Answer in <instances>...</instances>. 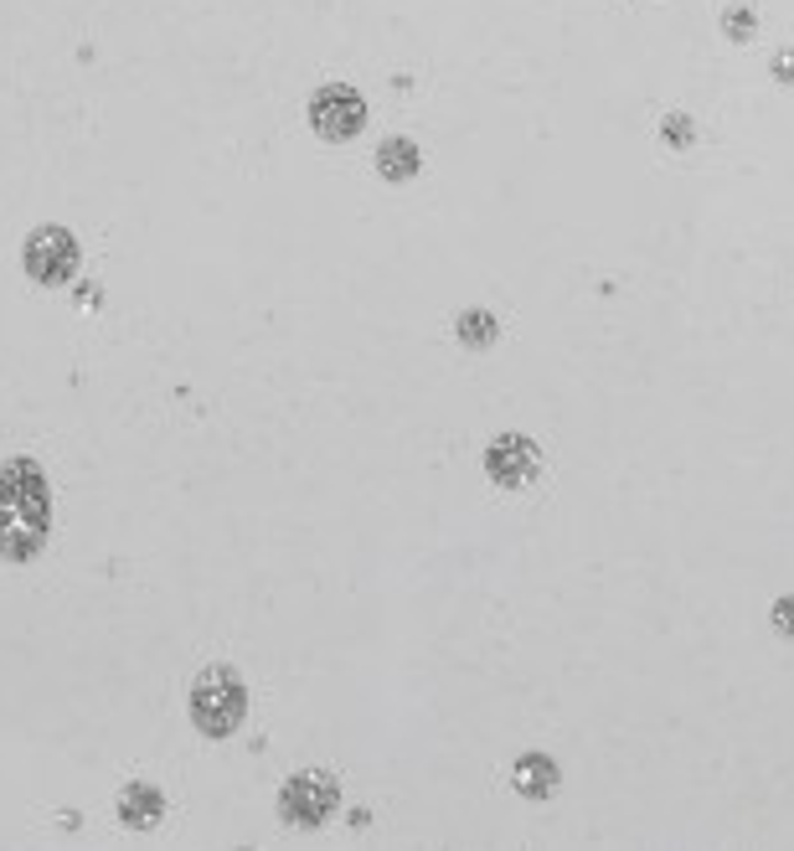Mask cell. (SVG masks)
Returning <instances> with one entry per match:
<instances>
[{
  "label": "cell",
  "mask_w": 794,
  "mask_h": 851,
  "mask_svg": "<svg viewBox=\"0 0 794 851\" xmlns=\"http://www.w3.org/2000/svg\"><path fill=\"white\" fill-rule=\"evenodd\" d=\"M660 139L671 145V150H686L696 139V130H692V120L686 114H666V124H660Z\"/></svg>",
  "instance_id": "obj_11"
},
{
  "label": "cell",
  "mask_w": 794,
  "mask_h": 851,
  "mask_svg": "<svg viewBox=\"0 0 794 851\" xmlns=\"http://www.w3.org/2000/svg\"><path fill=\"white\" fill-rule=\"evenodd\" d=\"M191 723L206 732V738H233L243 728V717H248V686L237 671L227 665H212L202 676L191 681Z\"/></svg>",
  "instance_id": "obj_2"
},
{
  "label": "cell",
  "mask_w": 794,
  "mask_h": 851,
  "mask_svg": "<svg viewBox=\"0 0 794 851\" xmlns=\"http://www.w3.org/2000/svg\"><path fill=\"white\" fill-rule=\"evenodd\" d=\"M310 124H315V135H325V139H351V135H361V124H367V103H361L356 88L331 83L310 99Z\"/></svg>",
  "instance_id": "obj_5"
},
{
  "label": "cell",
  "mask_w": 794,
  "mask_h": 851,
  "mask_svg": "<svg viewBox=\"0 0 794 851\" xmlns=\"http://www.w3.org/2000/svg\"><path fill=\"white\" fill-rule=\"evenodd\" d=\"M774 630L779 635H794V598H779V604H774Z\"/></svg>",
  "instance_id": "obj_13"
},
{
  "label": "cell",
  "mask_w": 794,
  "mask_h": 851,
  "mask_svg": "<svg viewBox=\"0 0 794 851\" xmlns=\"http://www.w3.org/2000/svg\"><path fill=\"white\" fill-rule=\"evenodd\" d=\"M52 491L36 460H11L0 470V558L32 562L47 542Z\"/></svg>",
  "instance_id": "obj_1"
},
{
  "label": "cell",
  "mask_w": 794,
  "mask_h": 851,
  "mask_svg": "<svg viewBox=\"0 0 794 851\" xmlns=\"http://www.w3.org/2000/svg\"><path fill=\"white\" fill-rule=\"evenodd\" d=\"M21 264L36 284H68L78 273V238L68 227H36L26 248H21Z\"/></svg>",
  "instance_id": "obj_3"
},
{
  "label": "cell",
  "mask_w": 794,
  "mask_h": 851,
  "mask_svg": "<svg viewBox=\"0 0 794 851\" xmlns=\"http://www.w3.org/2000/svg\"><path fill=\"white\" fill-rule=\"evenodd\" d=\"M774 78H779V83H794V52H779V63H774Z\"/></svg>",
  "instance_id": "obj_14"
},
{
  "label": "cell",
  "mask_w": 794,
  "mask_h": 851,
  "mask_svg": "<svg viewBox=\"0 0 794 851\" xmlns=\"http://www.w3.org/2000/svg\"><path fill=\"white\" fill-rule=\"evenodd\" d=\"M331 810H336V780H331V774H294V780L279 790V816H284L294 831L325 826Z\"/></svg>",
  "instance_id": "obj_4"
},
{
  "label": "cell",
  "mask_w": 794,
  "mask_h": 851,
  "mask_svg": "<svg viewBox=\"0 0 794 851\" xmlns=\"http://www.w3.org/2000/svg\"><path fill=\"white\" fill-rule=\"evenodd\" d=\"M459 340H465V346H491L495 340V315H485V310H465V315H459Z\"/></svg>",
  "instance_id": "obj_10"
},
{
  "label": "cell",
  "mask_w": 794,
  "mask_h": 851,
  "mask_svg": "<svg viewBox=\"0 0 794 851\" xmlns=\"http://www.w3.org/2000/svg\"><path fill=\"white\" fill-rule=\"evenodd\" d=\"M418 145L413 139H382V150H377V170L388 176V181H407V176H418Z\"/></svg>",
  "instance_id": "obj_9"
},
{
  "label": "cell",
  "mask_w": 794,
  "mask_h": 851,
  "mask_svg": "<svg viewBox=\"0 0 794 851\" xmlns=\"http://www.w3.org/2000/svg\"><path fill=\"white\" fill-rule=\"evenodd\" d=\"M753 26H759V16H753V11H727V21H723L727 42H748V36H753Z\"/></svg>",
  "instance_id": "obj_12"
},
{
  "label": "cell",
  "mask_w": 794,
  "mask_h": 851,
  "mask_svg": "<svg viewBox=\"0 0 794 851\" xmlns=\"http://www.w3.org/2000/svg\"><path fill=\"white\" fill-rule=\"evenodd\" d=\"M558 764L547 759V753H522V764H516V790L532 795V800H547L552 790H558Z\"/></svg>",
  "instance_id": "obj_8"
},
{
  "label": "cell",
  "mask_w": 794,
  "mask_h": 851,
  "mask_svg": "<svg viewBox=\"0 0 794 851\" xmlns=\"http://www.w3.org/2000/svg\"><path fill=\"white\" fill-rule=\"evenodd\" d=\"M537 470H541L537 444L522 439V434H501V439H491V449H485V475H491L501 491H522V485H532Z\"/></svg>",
  "instance_id": "obj_6"
},
{
  "label": "cell",
  "mask_w": 794,
  "mask_h": 851,
  "mask_svg": "<svg viewBox=\"0 0 794 851\" xmlns=\"http://www.w3.org/2000/svg\"><path fill=\"white\" fill-rule=\"evenodd\" d=\"M160 816H166V795H160L155 784H124V795H119V820H124L130 831H150Z\"/></svg>",
  "instance_id": "obj_7"
}]
</instances>
